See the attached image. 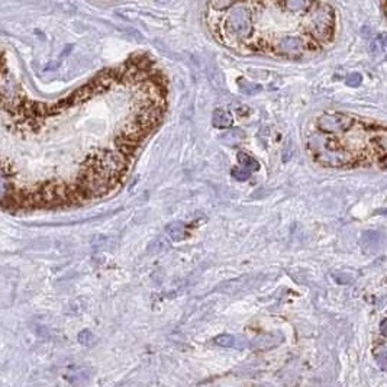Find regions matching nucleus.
Here are the masks:
<instances>
[{"instance_id": "nucleus-1", "label": "nucleus", "mask_w": 387, "mask_h": 387, "mask_svg": "<svg viewBox=\"0 0 387 387\" xmlns=\"http://www.w3.org/2000/svg\"><path fill=\"white\" fill-rule=\"evenodd\" d=\"M206 25L229 50L299 60L334 41L328 0H210Z\"/></svg>"}, {"instance_id": "nucleus-2", "label": "nucleus", "mask_w": 387, "mask_h": 387, "mask_svg": "<svg viewBox=\"0 0 387 387\" xmlns=\"http://www.w3.org/2000/svg\"><path fill=\"white\" fill-rule=\"evenodd\" d=\"M307 150L316 163L324 167H354L360 164V158L345 145L339 144L331 135L318 131V133L309 136Z\"/></svg>"}, {"instance_id": "nucleus-3", "label": "nucleus", "mask_w": 387, "mask_h": 387, "mask_svg": "<svg viewBox=\"0 0 387 387\" xmlns=\"http://www.w3.org/2000/svg\"><path fill=\"white\" fill-rule=\"evenodd\" d=\"M358 121L357 116L348 115L342 112H325L322 113L318 121L316 126L318 131L326 135H336V133H346L354 128Z\"/></svg>"}, {"instance_id": "nucleus-4", "label": "nucleus", "mask_w": 387, "mask_h": 387, "mask_svg": "<svg viewBox=\"0 0 387 387\" xmlns=\"http://www.w3.org/2000/svg\"><path fill=\"white\" fill-rule=\"evenodd\" d=\"M215 344L225 346V348H236V349H242L247 345V341H244L241 336H234L229 334H224L215 338Z\"/></svg>"}, {"instance_id": "nucleus-5", "label": "nucleus", "mask_w": 387, "mask_h": 387, "mask_svg": "<svg viewBox=\"0 0 387 387\" xmlns=\"http://www.w3.org/2000/svg\"><path fill=\"white\" fill-rule=\"evenodd\" d=\"M232 122H234L232 115L225 109H216L212 115V123L216 128H222V129L229 128L232 126Z\"/></svg>"}, {"instance_id": "nucleus-6", "label": "nucleus", "mask_w": 387, "mask_h": 387, "mask_svg": "<svg viewBox=\"0 0 387 387\" xmlns=\"http://www.w3.org/2000/svg\"><path fill=\"white\" fill-rule=\"evenodd\" d=\"M238 163L241 165V168H244V170L250 171V173L260 170V163L255 160L254 157H251V155H248V154L245 153L238 154Z\"/></svg>"}, {"instance_id": "nucleus-7", "label": "nucleus", "mask_w": 387, "mask_h": 387, "mask_svg": "<svg viewBox=\"0 0 387 387\" xmlns=\"http://www.w3.org/2000/svg\"><path fill=\"white\" fill-rule=\"evenodd\" d=\"M167 234L173 241H180L186 236V226L180 222H175L167 226Z\"/></svg>"}, {"instance_id": "nucleus-8", "label": "nucleus", "mask_w": 387, "mask_h": 387, "mask_svg": "<svg viewBox=\"0 0 387 387\" xmlns=\"http://www.w3.org/2000/svg\"><path fill=\"white\" fill-rule=\"evenodd\" d=\"M242 138H244V133H242V131H239V129H234V131L225 132L219 136V139H221L225 145H235V144L239 143Z\"/></svg>"}, {"instance_id": "nucleus-9", "label": "nucleus", "mask_w": 387, "mask_h": 387, "mask_svg": "<svg viewBox=\"0 0 387 387\" xmlns=\"http://www.w3.org/2000/svg\"><path fill=\"white\" fill-rule=\"evenodd\" d=\"M374 356H376L377 363L380 364V367L383 368V370H386L387 367V353H386V346L384 344H381L380 348H376V353H374Z\"/></svg>"}, {"instance_id": "nucleus-10", "label": "nucleus", "mask_w": 387, "mask_h": 387, "mask_svg": "<svg viewBox=\"0 0 387 387\" xmlns=\"http://www.w3.org/2000/svg\"><path fill=\"white\" fill-rule=\"evenodd\" d=\"M239 89H241V92L245 93V94H254V93L260 92L261 90V86H258V84H253V83H247L244 80H239Z\"/></svg>"}, {"instance_id": "nucleus-11", "label": "nucleus", "mask_w": 387, "mask_h": 387, "mask_svg": "<svg viewBox=\"0 0 387 387\" xmlns=\"http://www.w3.org/2000/svg\"><path fill=\"white\" fill-rule=\"evenodd\" d=\"M231 174L234 175L235 179H238V180H248L250 179V175H251V173L250 171H247V170H244V168H234L232 171H231Z\"/></svg>"}, {"instance_id": "nucleus-12", "label": "nucleus", "mask_w": 387, "mask_h": 387, "mask_svg": "<svg viewBox=\"0 0 387 387\" xmlns=\"http://www.w3.org/2000/svg\"><path fill=\"white\" fill-rule=\"evenodd\" d=\"M346 84L348 86H360L361 84V82H363V79H361V76L358 74V73H353V74H349L348 77H346Z\"/></svg>"}, {"instance_id": "nucleus-13", "label": "nucleus", "mask_w": 387, "mask_h": 387, "mask_svg": "<svg viewBox=\"0 0 387 387\" xmlns=\"http://www.w3.org/2000/svg\"><path fill=\"white\" fill-rule=\"evenodd\" d=\"M380 331H381V335L384 336V334H386V319H383V321H381V326H380Z\"/></svg>"}]
</instances>
